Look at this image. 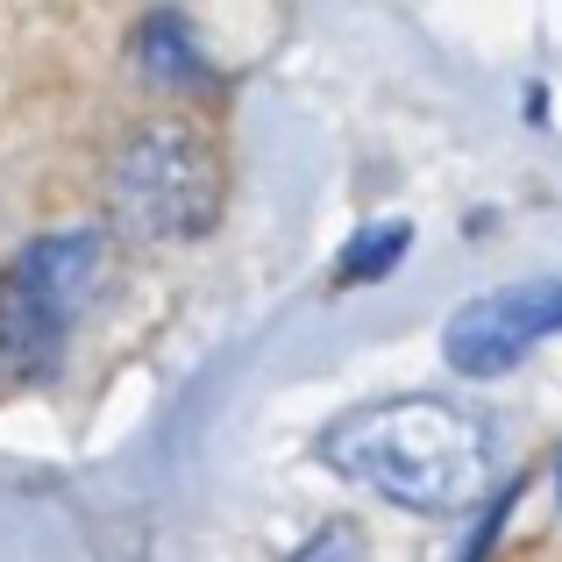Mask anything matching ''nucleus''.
<instances>
[{
	"label": "nucleus",
	"mask_w": 562,
	"mask_h": 562,
	"mask_svg": "<svg viewBox=\"0 0 562 562\" xmlns=\"http://www.w3.org/2000/svg\"><path fill=\"white\" fill-rule=\"evenodd\" d=\"M321 456L406 513H463L492 470V441H484L477 413L420 392L342 413L321 441Z\"/></svg>",
	"instance_id": "f257e3e1"
},
{
	"label": "nucleus",
	"mask_w": 562,
	"mask_h": 562,
	"mask_svg": "<svg viewBox=\"0 0 562 562\" xmlns=\"http://www.w3.org/2000/svg\"><path fill=\"white\" fill-rule=\"evenodd\" d=\"M108 285V243L86 228L43 235L0 278V363L14 378H43Z\"/></svg>",
	"instance_id": "f03ea898"
},
{
	"label": "nucleus",
	"mask_w": 562,
	"mask_h": 562,
	"mask_svg": "<svg viewBox=\"0 0 562 562\" xmlns=\"http://www.w3.org/2000/svg\"><path fill=\"white\" fill-rule=\"evenodd\" d=\"M108 214L136 243H179V235H206L221 214V165L192 128L157 122L122 143L108 171Z\"/></svg>",
	"instance_id": "7ed1b4c3"
},
{
	"label": "nucleus",
	"mask_w": 562,
	"mask_h": 562,
	"mask_svg": "<svg viewBox=\"0 0 562 562\" xmlns=\"http://www.w3.org/2000/svg\"><path fill=\"white\" fill-rule=\"evenodd\" d=\"M541 335H562V278H527V285H498L484 300H470L441 335V357L463 378H498Z\"/></svg>",
	"instance_id": "20e7f679"
},
{
	"label": "nucleus",
	"mask_w": 562,
	"mask_h": 562,
	"mask_svg": "<svg viewBox=\"0 0 562 562\" xmlns=\"http://www.w3.org/2000/svg\"><path fill=\"white\" fill-rule=\"evenodd\" d=\"M406 249H413V221H371V228H357V235H349V249L335 257V292L378 285Z\"/></svg>",
	"instance_id": "39448f33"
},
{
	"label": "nucleus",
	"mask_w": 562,
	"mask_h": 562,
	"mask_svg": "<svg viewBox=\"0 0 562 562\" xmlns=\"http://www.w3.org/2000/svg\"><path fill=\"white\" fill-rule=\"evenodd\" d=\"M143 71L150 79H165V86H186V79H200V57H192V36L171 14H157L150 29H143Z\"/></svg>",
	"instance_id": "423d86ee"
},
{
	"label": "nucleus",
	"mask_w": 562,
	"mask_h": 562,
	"mask_svg": "<svg viewBox=\"0 0 562 562\" xmlns=\"http://www.w3.org/2000/svg\"><path fill=\"white\" fill-rule=\"evenodd\" d=\"M292 562H363V535H357L349 520H335V527H321V535L306 541Z\"/></svg>",
	"instance_id": "0eeeda50"
}]
</instances>
